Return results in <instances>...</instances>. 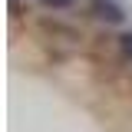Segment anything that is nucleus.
I'll list each match as a JSON object with an SVG mask.
<instances>
[{
  "label": "nucleus",
  "mask_w": 132,
  "mask_h": 132,
  "mask_svg": "<svg viewBox=\"0 0 132 132\" xmlns=\"http://www.w3.org/2000/svg\"><path fill=\"white\" fill-rule=\"evenodd\" d=\"M40 3H43L46 10H69L76 0H40Z\"/></svg>",
  "instance_id": "nucleus-3"
},
{
  "label": "nucleus",
  "mask_w": 132,
  "mask_h": 132,
  "mask_svg": "<svg viewBox=\"0 0 132 132\" xmlns=\"http://www.w3.org/2000/svg\"><path fill=\"white\" fill-rule=\"evenodd\" d=\"M89 16H96L99 23H109V27H122L126 23V10L119 0H89L86 3Z\"/></svg>",
  "instance_id": "nucleus-1"
},
{
  "label": "nucleus",
  "mask_w": 132,
  "mask_h": 132,
  "mask_svg": "<svg viewBox=\"0 0 132 132\" xmlns=\"http://www.w3.org/2000/svg\"><path fill=\"white\" fill-rule=\"evenodd\" d=\"M116 43H119V53H122V60H129V63H132V30L119 33V36H116Z\"/></svg>",
  "instance_id": "nucleus-2"
}]
</instances>
